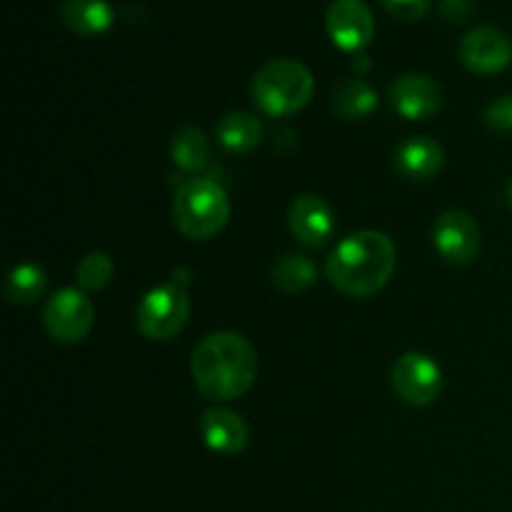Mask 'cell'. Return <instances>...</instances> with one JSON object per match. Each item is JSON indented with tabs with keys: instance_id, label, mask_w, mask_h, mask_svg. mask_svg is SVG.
I'll use <instances>...</instances> for the list:
<instances>
[{
	"instance_id": "obj_1",
	"label": "cell",
	"mask_w": 512,
	"mask_h": 512,
	"mask_svg": "<svg viewBox=\"0 0 512 512\" xmlns=\"http://www.w3.org/2000/svg\"><path fill=\"white\" fill-rule=\"evenodd\" d=\"M258 368V353L250 340L230 330L200 340L190 360L195 385L215 403H230L248 393L258 378Z\"/></svg>"
},
{
	"instance_id": "obj_2",
	"label": "cell",
	"mask_w": 512,
	"mask_h": 512,
	"mask_svg": "<svg viewBox=\"0 0 512 512\" xmlns=\"http://www.w3.org/2000/svg\"><path fill=\"white\" fill-rule=\"evenodd\" d=\"M398 263L393 240L378 230L348 235L325 260V278L350 298H370L390 283Z\"/></svg>"
},
{
	"instance_id": "obj_3",
	"label": "cell",
	"mask_w": 512,
	"mask_h": 512,
	"mask_svg": "<svg viewBox=\"0 0 512 512\" xmlns=\"http://www.w3.org/2000/svg\"><path fill=\"white\" fill-rule=\"evenodd\" d=\"M315 78L300 60L278 58L265 63L253 78L255 105L268 118H288L310 103Z\"/></svg>"
},
{
	"instance_id": "obj_4",
	"label": "cell",
	"mask_w": 512,
	"mask_h": 512,
	"mask_svg": "<svg viewBox=\"0 0 512 512\" xmlns=\"http://www.w3.org/2000/svg\"><path fill=\"white\" fill-rule=\"evenodd\" d=\"M230 218L228 193L208 178H190L173 200L175 228L190 240H210Z\"/></svg>"
},
{
	"instance_id": "obj_5",
	"label": "cell",
	"mask_w": 512,
	"mask_h": 512,
	"mask_svg": "<svg viewBox=\"0 0 512 512\" xmlns=\"http://www.w3.org/2000/svg\"><path fill=\"white\" fill-rule=\"evenodd\" d=\"M190 318V300L183 288L168 283L148 290L135 310L138 330L148 340H170L185 328Z\"/></svg>"
},
{
	"instance_id": "obj_6",
	"label": "cell",
	"mask_w": 512,
	"mask_h": 512,
	"mask_svg": "<svg viewBox=\"0 0 512 512\" xmlns=\"http://www.w3.org/2000/svg\"><path fill=\"white\" fill-rule=\"evenodd\" d=\"M95 323V308L80 288H63L45 303L43 328L55 343L78 345L88 338Z\"/></svg>"
},
{
	"instance_id": "obj_7",
	"label": "cell",
	"mask_w": 512,
	"mask_h": 512,
	"mask_svg": "<svg viewBox=\"0 0 512 512\" xmlns=\"http://www.w3.org/2000/svg\"><path fill=\"white\" fill-rule=\"evenodd\" d=\"M393 390L408 405H430L443 390V370L430 355L405 353L393 365Z\"/></svg>"
},
{
	"instance_id": "obj_8",
	"label": "cell",
	"mask_w": 512,
	"mask_h": 512,
	"mask_svg": "<svg viewBox=\"0 0 512 512\" xmlns=\"http://www.w3.org/2000/svg\"><path fill=\"white\" fill-rule=\"evenodd\" d=\"M433 245L443 260L453 265H468L483 245L478 220L465 210H448L433 225Z\"/></svg>"
},
{
	"instance_id": "obj_9",
	"label": "cell",
	"mask_w": 512,
	"mask_h": 512,
	"mask_svg": "<svg viewBox=\"0 0 512 512\" xmlns=\"http://www.w3.org/2000/svg\"><path fill=\"white\" fill-rule=\"evenodd\" d=\"M325 28L338 48L363 53L375 35V15L365 0H335L325 13Z\"/></svg>"
},
{
	"instance_id": "obj_10",
	"label": "cell",
	"mask_w": 512,
	"mask_h": 512,
	"mask_svg": "<svg viewBox=\"0 0 512 512\" xmlns=\"http://www.w3.org/2000/svg\"><path fill=\"white\" fill-rule=\"evenodd\" d=\"M460 60L468 70L480 75L500 73L512 60V43L498 25H478L460 40Z\"/></svg>"
},
{
	"instance_id": "obj_11",
	"label": "cell",
	"mask_w": 512,
	"mask_h": 512,
	"mask_svg": "<svg viewBox=\"0 0 512 512\" xmlns=\"http://www.w3.org/2000/svg\"><path fill=\"white\" fill-rule=\"evenodd\" d=\"M390 103L408 120H430L443 105V90L430 75L405 73L390 83Z\"/></svg>"
},
{
	"instance_id": "obj_12",
	"label": "cell",
	"mask_w": 512,
	"mask_h": 512,
	"mask_svg": "<svg viewBox=\"0 0 512 512\" xmlns=\"http://www.w3.org/2000/svg\"><path fill=\"white\" fill-rule=\"evenodd\" d=\"M290 230H293L295 240H298L303 248L318 250L323 245H328V240L335 233V218L330 205L325 203L320 195L305 193L298 195L290 205L288 213Z\"/></svg>"
},
{
	"instance_id": "obj_13",
	"label": "cell",
	"mask_w": 512,
	"mask_h": 512,
	"mask_svg": "<svg viewBox=\"0 0 512 512\" xmlns=\"http://www.w3.org/2000/svg\"><path fill=\"white\" fill-rule=\"evenodd\" d=\"M200 435L213 453L238 455L248 445L250 430L245 420L233 410L210 408L200 418Z\"/></svg>"
},
{
	"instance_id": "obj_14",
	"label": "cell",
	"mask_w": 512,
	"mask_h": 512,
	"mask_svg": "<svg viewBox=\"0 0 512 512\" xmlns=\"http://www.w3.org/2000/svg\"><path fill=\"white\" fill-rule=\"evenodd\" d=\"M445 153L440 143L425 135L405 140L395 153V168L408 180H430L443 170Z\"/></svg>"
},
{
	"instance_id": "obj_15",
	"label": "cell",
	"mask_w": 512,
	"mask_h": 512,
	"mask_svg": "<svg viewBox=\"0 0 512 512\" xmlns=\"http://www.w3.org/2000/svg\"><path fill=\"white\" fill-rule=\"evenodd\" d=\"M60 20L78 35H100L115 23V10L108 0H60Z\"/></svg>"
},
{
	"instance_id": "obj_16",
	"label": "cell",
	"mask_w": 512,
	"mask_h": 512,
	"mask_svg": "<svg viewBox=\"0 0 512 512\" xmlns=\"http://www.w3.org/2000/svg\"><path fill=\"white\" fill-rule=\"evenodd\" d=\"M215 138L228 153H250L263 140V123L253 113L245 110H233L225 115L215 128Z\"/></svg>"
},
{
	"instance_id": "obj_17",
	"label": "cell",
	"mask_w": 512,
	"mask_h": 512,
	"mask_svg": "<svg viewBox=\"0 0 512 512\" xmlns=\"http://www.w3.org/2000/svg\"><path fill=\"white\" fill-rule=\"evenodd\" d=\"M378 108V93L363 78H348L335 85L333 110L345 120H363Z\"/></svg>"
},
{
	"instance_id": "obj_18",
	"label": "cell",
	"mask_w": 512,
	"mask_h": 512,
	"mask_svg": "<svg viewBox=\"0 0 512 512\" xmlns=\"http://www.w3.org/2000/svg\"><path fill=\"white\" fill-rule=\"evenodd\" d=\"M45 270L35 263H20L5 275L3 293L15 305H33L45 293Z\"/></svg>"
},
{
	"instance_id": "obj_19",
	"label": "cell",
	"mask_w": 512,
	"mask_h": 512,
	"mask_svg": "<svg viewBox=\"0 0 512 512\" xmlns=\"http://www.w3.org/2000/svg\"><path fill=\"white\" fill-rule=\"evenodd\" d=\"M170 155H173V163L178 165L185 173H198L200 168L208 165L210 158V143L205 138V133L195 125H185L175 133L173 145H170Z\"/></svg>"
},
{
	"instance_id": "obj_20",
	"label": "cell",
	"mask_w": 512,
	"mask_h": 512,
	"mask_svg": "<svg viewBox=\"0 0 512 512\" xmlns=\"http://www.w3.org/2000/svg\"><path fill=\"white\" fill-rule=\"evenodd\" d=\"M315 280H318V268L313 260L303 258V255H285L273 268V283L288 295L305 293L308 288H313Z\"/></svg>"
},
{
	"instance_id": "obj_21",
	"label": "cell",
	"mask_w": 512,
	"mask_h": 512,
	"mask_svg": "<svg viewBox=\"0 0 512 512\" xmlns=\"http://www.w3.org/2000/svg\"><path fill=\"white\" fill-rule=\"evenodd\" d=\"M113 260L108 253H93L85 255L78 263V285L85 293H98V290L108 288V283L113 280Z\"/></svg>"
},
{
	"instance_id": "obj_22",
	"label": "cell",
	"mask_w": 512,
	"mask_h": 512,
	"mask_svg": "<svg viewBox=\"0 0 512 512\" xmlns=\"http://www.w3.org/2000/svg\"><path fill=\"white\" fill-rule=\"evenodd\" d=\"M485 123L493 128L495 133H512V95L493 100L485 110Z\"/></svg>"
},
{
	"instance_id": "obj_23",
	"label": "cell",
	"mask_w": 512,
	"mask_h": 512,
	"mask_svg": "<svg viewBox=\"0 0 512 512\" xmlns=\"http://www.w3.org/2000/svg\"><path fill=\"white\" fill-rule=\"evenodd\" d=\"M430 3L433 0H383L388 13L395 15L398 20H405V23H413V20L423 18L430 10Z\"/></svg>"
},
{
	"instance_id": "obj_24",
	"label": "cell",
	"mask_w": 512,
	"mask_h": 512,
	"mask_svg": "<svg viewBox=\"0 0 512 512\" xmlns=\"http://www.w3.org/2000/svg\"><path fill=\"white\" fill-rule=\"evenodd\" d=\"M473 0H440V13L448 20H465L473 13Z\"/></svg>"
},
{
	"instance_id": "obj_25",
	"label": "cell",
	"mask_w": 512,
	"mask_h": 512,
	"mask_svg": "<svg viewBox=\"0 0 512 512\" xmlns=\"http://www.w3.org/2000/svg\"><path fill=\"white\" fill-rule=\"evenodd\" d=\"M508 203H510V208H512V178H510V183H508Z\"/></svg>"
}]
</instances>
